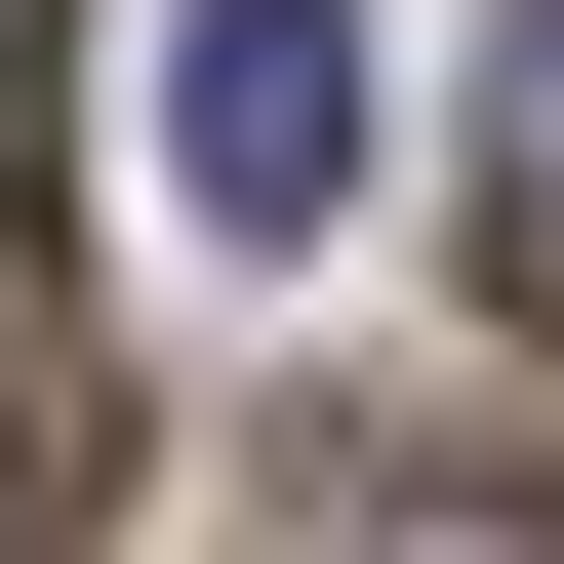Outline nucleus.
<instances>
[{"label":"nucleus","mask_w":564,"mask_h":564,"mask_svg":"<svg viewBox=\"0 0 564 564\" xmlns=\"http://www.w3.org/2000/svg\"><path fill=\"white\" fill-rule=\"evenodd\" d=\"M364 41H323V0H202V41H162V202H202V242H323V202H364Z\"/></svg>","instance_id":"nucleus-1"},{"label":"nucleus","mask_w":564,"mask_h":564,"mask_svg":"<svg viewBox=\"0 0 564 564\" xmlns=\"http://www.w3.org/2000/svg\"><path fill=\"white\" fill-rule=\"evenodd\" d=\"M484 323H564V0L484 41Z\"/></svg>","instance_id":"nucleus-2"},{"label":"nucleus","mask_w":564,"mask_h":564,"mask_svg":"<svg viewBox=\"0 0 564 564\" xmlns=\"http://www.w3.org/2000/svg\"><path fill=\"white\" fill-rule=\"evenodd\" d=\"M41 82H82V0H0V162H41Z\"/></svg>","instance_id":"nucleus-3"}]
</instances>
